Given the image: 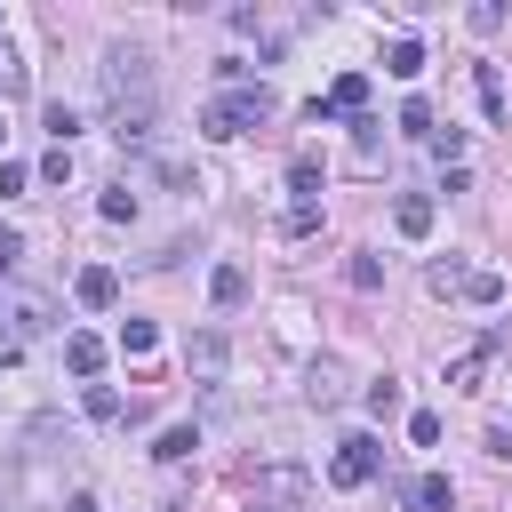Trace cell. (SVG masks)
Masks as SVG:
<instances>
[{
  "mask_svg": "<svg viewBox=\"0 0 512 512\" xmlns=\"http://www.w3.org/2000/svg\"><path fill=\"white\" fill-rule=\"evenodd\" d=\"M0 96H24V56L0 48Z\"/></svg>",
  "mask_w": 512,
  "mask_h": 512,
  "instance_id": "obj_26",
  "label": "cell"
},
{
  "mask_svg": "<svg viewBox=\"0 0 512 512\" xmlns=\"http://www.w3.org/2000/svg\"><path fill=\"white\" fill-rule=\"evenodd\" d=\"M400 128H408V136H432V104L408 96V104H400Z\"/></svg>",
  "mask_w": 512,
  "mask_h": 512,
  "instance_id": "obj_21",
  "label": "cell"
},
{
  "mask_svg": "<svg viewBox=\"0 0 512 512\" xmlns=\"http://www.w3.org/2000/svg\"><path fill=\"white\" fill-rule=\"evenodd\" d=\"M40 176H48V184H64V176H72V144H56V152L40 160Z\"/></svg>",
  "mask_w": 512,
  "mask_h": 512,
  "instance_id": "obj_27",
  "label": "cell"
},
{
  "mask_svg": "<svg viewBox=\"0 0 512 512\" xmlns=\"http://www.w3.org/2000/svg\"><path fill=\"white\" fill-rule=\"evenodd\" d=\"M48 136L72 144V136H80V112H72V104H48Z\"/></svg>",
  "mask_w": 512,
  "mask_h": 512,
  "instance_id": "obj_22",
  "label": "cell"
},
{
  "mask_svg": "<svg viewBox=\"0 0 512 512\" xmlns=\"http://www.w3.org/2000/svg\"><path fill=\"white\" fill-rule=\"evenodd\" d=\"M472 88H480V112H488V120H504V80H496V64H480V72H472Z\"/></svg>",
  "mask_w": 512,
  "mask_h": 512,
  "instance_id": "obj_16",
  "label": "cell"
},
{
  "mask_svg": "<svg viewBox=\"0 0 512 512\" xmlns=\"http://www.w3.org/2000/svg\"><path fill=\"white\" fill-rule=\"evenodd\" d=\"M88 416L112 424V416H120V392H112V384H88Z\"/></svg>",
  "mask_w": 512,
  "mask_h": 512,
  "instance_id": "obj_24",
  "label": "cell"
},
{
  "mask_svg": "<svg viewBox=\"0 0 512 512\" xmlns=\"http://www.w3.org/2000/svg\"><path fill=\"white\" fill-rule=\"evenodd\" d=\"M208 296H216V304H240V296H248V272H240V264H216Z\"/></svg>",
  "mask_w": 512,
  "mask_h": 512,
  "instance_id": "obj_18",
  "label": "cell"
},
{
  "mask_svg": "<svg viewBox=\"0 0 512 512\" xmlns=\"http://www.w3.org/2000/svg\"><path fill=\"white\" fill-rule=\"evenodd\" d=\"M264 120H272V88H264V80H256V88H224V96L200 112V128H208L216 144H224V136H248V128H264Z\"/></svg>",
  "mask_w": 512,
  "mask_h": 512,
  "instance_id": "obj_2",
  "label": "cell"
},
{
  "mask_svg": "<svg viewBox=\"0 0 512 512\" xmlns=\"http://www.w3.org/2000/svg\"><path fill=\"white\" fill-rule=\"evenodd\" d=\"M408 440H416V448H440V416L416 408V416H408Z\"/></svg>",
  "mask_w": 512,
  "mask_h": 512,
  "instance_id": "obj_25",
  "label": "cell"
},
{
  "mask_svg": "<svg viewBox=\"0 0 512 512\" xmlns=\"http://www.w3.org/2000/svg\"><path fill=\"white\" fill-rule=\"evenodd\" d=\"M304 392H312L320 408H336V400H344V360H312V384H304Z\"/></svg>",
  "mask_w": 512,
  "mask_h": 512,
  "instance_id": "obj_11",
  "label": "cell"
},
{
  "mask_svg": "<svg viewBox=\"0 0 512 512\" xmlns=\"http://www.w3.org/2000/svg\"><path fill=\"white\" fill-rule=\"evenodd\" d=\"M256 488H264V496H280V504H296V496H304V472H296V464H272Z\"/></svg>",
  "mask_w": 512,
  "mask_h": 512,
  "instance_id": "obj_15",
  "label": "cell"
},
{
  "mask_svg": "<svg viewBox=\"0 0 512 512\" xmlns=\"http://www.w3.org/2000/svg\"><path fill=\"white\" fill-rule=\"evenodd\" d=\"M104 216H112V224H128V216H136V192H128V184H120V192H104Z\"/></svg>",
  "mask_w": 512,
  "mask_h": 512,
  "instance_id": "obj_28",
  "label": "cell"
},
{
  "mask_svg": "<svg viewBox=\"0 0 512 512\" xmlns=\"http://www.w3.org/2000/svg\"><path fill=\"white\" fill-rule=\"evenodd\" d=\"M384 72H392V80H416V72H424V48H416V40H392V48H384Z\"/></svg>",
  "mask_w": 512,
  "mask_h": 512,
  "instance_id": "obj_13",
  "label": "cell"
},
{
  "mask_svg": "<svg viewBox=\"0 0 512 512\" xmlns=\"http://www.w3.org/2000/svg\"><path fill=\"white\" fill-rule=\"evenodd\" d=\"M368 104V72H344L336 88H328V104H312V120H328V112H360Z\"/></svg>",
  "mask_w": 512,
  "mask_h": 512,
  "instance_id": "obj_6",
  "label": "cell"
},
{
  "mask_svg": "<svg viewBox=\"0 0 512 512\" xmlns=\"http://www.w3.org/2000/svg\"><path fill=\"white\" fill-rule=\"evenodd\" d=\"M48 320H56V304H48V296H32V288H24V296H8V336H16V344H24V336H40Z\"/></svg>",
  "mask_w": 512,
  "mask_h": 512,
  "instance_id": "obj_4",
  "label": "cell"
},
{
  "mask_svg": "<svg viewBox=\"0 0 512 512\" xmlns=\"http://www.w3.org/2000/svg\"><path fill=\"white\" fill-rule=\"evenodd\" d=\"M64 368H72V376H96V368H104V344H96L88 328H72V336H64Z\"/></svg>",
  "mask_w": 512,
  "mask_h": 512,
  "instance_id": "obj_9",
  "label": "cell"
},
{
  "mask_svg": "<svg viewBox=\"0 0 512 512\" xmlns=\"http://www.w3.org/2000/svg\"><path fill=\"white\" fill-rule=\"evenodd\" d=\"M96 80H104V120H112V136H120V144H144V136H152V120H160V96H152V56L120 40V48H104Z\"/></svg>",
  "mask_w": 512,
  "mask_h": 512,
  "instance_id": "obj_1",
  "label": "cell"
},
{
  "mask_svg": "<svg viewBox=\"0 0 512 512\" xmlns=\"http://www.w3.org/2000/svg\"><path fill=\"white\" fill-rule=\"evenodd\" d=\"M184 360H192V376H208V384H216V376H224V360H232V344L208 328V336H192V352H184Z\"/></svg>",
  "mask_w": 512,
  "mask_h": 512,
  "instance_id": "obj_7",
  "label": "cell"
},
{
  "mask_svg": "<svg viewBox=\"0 0 512 512\" xmlns=\"http://www.w3.org/2000/svg\"><path fill=\"white\" fill-rule=\"evenodd\" d=\"M192 448H200V432H192V424H168V432H160V448H152V456H160V464H184V456H192Z\"/></svg>",
  "mask_w": 512,
  "mask_h": 512,
  "instance_id": "obj_14",
  "label": "cell"
},
{
  "mask_svg": "<svg viewBox=\"0 0 512 512\" xmlns=\"http://www.w3.org/2000/svg\"><path fill=\"white\" fill-rule=\"evenodd\" d=\"M424 280H432V296H464V264H432Z\"/></svg>",
  "mask_w": 512,
  "mask_h": 512,
  "instance_id": "obj_23",
  "label": "cell"
},
{
  "mask_svg": "<svg viewBox=\"0 0 512 512\" xmlns=\"http://www.w3.org/2000/svg\"><path fill=\"white\" fill-rule=\"evenodd\" d=\"M152 344H160V328H152V320H120V352H128V360H144Z\"/></svg>",
  "mask_w": 512,
  "mask_h": 512,
  "instance_id": "obj_19",
  "label": "cell"
},
{
  "mask_svg": "<svg viewBox=\"0 0 512 512\" xmlns=\"http://www.w3.org/2000/svg\"><path fill=\"white\" fill-rule=\"evenodd\" d=\"M376 464H384V448L352 432V440H336V456H328V480H336V488H360V480H376Z\"/></svg>",
  "mask_w": 512,
  "mask_h": 512,
  "instance_id": "obj_3",
  "label": "cell"
},
{
  "mask_svg": "<svg viewBox=\"0 0 512 512\" xmlns=\"http://www.w3.org/2000/svg\"><path fill=\"white\" fill-rule=\"evenodd\" d=\"M464 296H472V304H496V296H504V272H464Z\"/></svg>",
  "mask_w": 512,
  "mask_h": 512,
  "instance_id": "obj_20",
  "label": "cell"
},
{
  "mask_svg": "<svg viewBox=\"0 0 512 512\" xmlns=\"http://www.w3.org/2000/svg\"><path fill=\"white\" fill-rule=\"evenodd\" d=\"M8 192H24V160H0V200Z\"/></svg>",
  "mask_w": 512,
  "mask_h": 512,
  "instance_id": "obj_30",
  "label": "cell"
},
{
  "mask_svg": "<svg viewBox=\"0 0 512 512\" xmlns=\"http://www.w3.org/2000/svg\"><path fill=\"white\" fill-rule=\"evenodd\" d=\"M392 224H400V240H424V232H432V200H424V192H408V200L392 208Z\"/></svg>",
  "mask_w": 512,
  "mask_h": 512,
  "instance_id": "obj_10",
  "label": "cell"
},
{
  "mask_svg": "<svg viewBox=\"0 0 512 512\" xmlns=\"http://www.w3.org/2000/svg\"><path fill=\"white\" fill-rule=\"evenodd\" d=\"M416 512H456V488H448V472H424V480H416Z\"/></svg>",
  "mask_w": 512,
  "mask_h": 512,
  "instance_id": "obj_12",
  "label": "cell"
},
{
  "mask_svg": "<svg viewBox=\"0 0 512 512\" xmlns=\"http://www.w3.org/2000/svg\"><path fill=\"white\" fill-rule=\"evenodd\" d=\"M256 512H264V504H256Z\"/></svg>",
  "mask_w": 512,
  "mask_h": 512,
  "instance_id": "obj_33",
  "label": "cell"
},
{
  "mask_svg": "<svg viewBox=\"0 0 512 512\" xmlns=\"http://www.w3.org/2000/svg\"><path fill=\"white\" fill-rule=\"evenodd\" d=\"M488 352H496V336H488V344H472V352H456V360H448V384H456V392H480V376H488Z\"/></svg>",
  "mask_w": 512,
  "mask_h": 512,
  "instance_id": "obj_8",
  "label": "cell"
},
{
  "mask_svg": "<svg viewBox=\"0 0 512 512\" xmlns=\"http://www.w3.org/2000/svg\"><path fill=\"white\" fill-rule=\"evenodd\" d=\"M368 408H376V416H392V408H400V384H392V376H384V384H368Z\"/></svg>",
  "mask_w": 512,
  "mask_h": 512,
  "instance_id": "obj_29",
  "label": "cell"
},
{
  "mask_svg": "<svg viewBox=\"0 0 512 512\" xmlns=\"http://www.w3.org/2000/svg\"><path fill=\"white\" fill-rule=\"evenodd\" d=\"M16 256H24V240H16V232H0V272H16Z\"/></svg>",
  "mask_w": 512,
  "mask_h": 512,
  "instance_id": "obj_31",
  "label": "cell"
},
{
  "mask_svg": "<svg viewBox=\"0 0 512 512\" xmlns=\"http://www.w3.org/2000/svg\"><path fill=\"white\" fill-rule=\"evenodd\" d=\"M0 360H16V336H8V328H0Z\"/></svg>",
  "mask_w": 512,
  "mask_h": 512,
  "instance_id": "obj_32",
  "label": "cell"
},
{
  "mask_svg": "<svg viewBox=\"0 0 512 512\" xmlns=\"http://www.w3.org/2000/svg\"><path fill=\"white\" fill-rule=\"evenodd\" d=\"M72 296H80L88 312H104V304L120 296V272H112V264H80V280H72Z\"/></svg>",
  "mask_w": 512,
  "mask_h": 512,
  "instance_id": "obj_5",
  "label": "cell"
},
{
  "mask_svg": "<svg viewBox=\"0 0 512 512\" xmlns=\"http://www.w3.org/2000/svg\"><path fill=\"white\" fill-rule=\"evenodd\" d=\"M288 184H296V200H312L320 192V152H296L288 160Z\"/></svg>",
  "mask_w": 512,
  "mask_h": 512,
  "instance_id": "obj_17",
  "label": "cell"
}]
</instances>
